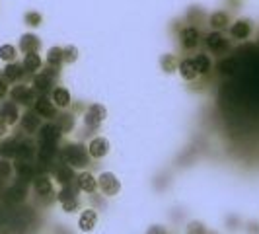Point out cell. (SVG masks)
Segmentation results:
<instances>
[{
	"mask_svg": "<svg viewBox=\"0 0 259 234\" xmlns=\"http://www.w3.org/2000/svg\"><path fill=\"white\" fill-rule=\"evenodd\" d=\"M60 156H62V162L68 164L70 168H84V166H88V156L90 154H88V150L82 145L70 143V145H66L62 148Z\"/></svg>",
	"mask_w": 259,
	"mask_h": 234,
	"instance_id": "obj_1",
	"label": "cell"
},
{
	"mask_svg": "<svg viewBox=\"0 0 259 234\" xmlns=\"http://www.w3.org/2000/svg\"><path fill=\"white\" fill-rule=\"evenodd\" d=\"M58 76V68H43L39 74L33 76V82H31V88L39 94V96H45L47 92H53V86H55V80Z\"/></svg>",
	"mask_w": 259,
	"mask_h": 234,
	"instance_id": "obj_2",
	"label": "cell"
},
{
	"mask_svg": "<svg viewBox=\"0 0 259 234\" xmlns=\"http://www.w3.org/2000/svg\"><path fill=\"white\" fill-rule=\"evenodd\" d=\"M10 96H12V102L20 104V106H33L35 100H37V92L31 86H26V84L14 86L10 90Z\"/></svg>",
	"mask_w": 259,
	"mask_h": 234,
	"instance_id": "obj_3",
	"label": "cell"
},
{
	"mask_svg": "<svg viewBox=\"0 0 259 234\" xmlns=\"http://www.w3.org/2000/svg\"><path fill=\"white\" fill-rule=\"evenodd\" d=\"M57 201L60 203L62 211H66V213H72V211L78 209V195H76V189L72 185L60 187V191L57 195Z\"/></svg>",
	"mask_w": 259,
	"mask_h": 234,
	"instance_id": "obj_4",
	"label": "cell"
},
{
	"mask_svg": "<svg viewBox=\"0 0 259 234\" xmlns=\"http://www.w3.org/2000/svg\"><path fill=\"white\" fill-rule=\"evenodd\" d=\"M98 187H100V191L107 195V197H113V195H117L119 193V189H121V183H119V179H117V176L111 174V172H104V174H100L98 177Z\"/></svg>",
	"mask_w": 259,
	"mask_h": 234,
	"instance_id": "obj_5",
	"label": "cell"
},
{
	"mask_svg": "<svg viewBox=\"0 0 259 234\" xmlns=\"http://www.w3.org/2000/svg\"><path fill=\"white\" fill-rule=\"evenodd\" d=\"M26 195H28V183H26V181H16V183H12V185L4 191V199H6V203H10V205L22 203V201L26 199Z\"/></svg>",
	"mask_w": 259,
	"mask_h": 234,
	"instance_id": "obj_6",
	"label": "cell"
},
{
	"mask_svg": "<svg viewBox=\"0 0 259 234\" xmlns=\"http://www.w3.org/2000/svg\"><path fill=\"white\" fill-rule=\"evenodd\" d=\"M205 43H207L208 49H210L212 53H216V55H224V53L230 49L228 39H224V35H222L220 31H210L207 37H205Z\"/></svg>",
	"mask_w": 259,
	"mask_h": 234,
	"instance_id": "obj_7",
	"label": "cell"
},
{
	"mask_svg": "<svg viewBox=\"0 0 259 234\" xmlns=\"http://www.w3.org/2000/svg\"><path fill=\"white\" fill-rule=\"evenodd\" d=\"M105 116H107V112H105L104 106L94 104V106L88 108V112L84 116V125L90 127V129H96V127H100L105 121Z\"/></svg>",
	"mask_w": 259,
	"mask_h": 234,
	"instance_id": "obj_8",
	"label": "cell"
},
{
	"mask_svg": "<svg viewBox=\"0 0 259 234\" xmlns=\"http://www.w3.org/2000/svg\"><path fill=\"white\" fill-rule=\"evenodd\" d=\"M33 112L41 119H55L57 117V106L53 104L47 96H39L33 104Z\"/></svg>",
	"mask_w": 259,
	"mask_h": 234,
	"instance_id": "obj_9",
	"label": "cell"
},
{
	"mask_svg": "<svg viewBox=\"0 0 259 234\" xmlns=\"http://www.w3.org/2000/svg\"><path fill=\"white\" fill-rule=\"evenodd\" d=\"M37 135H39V143H43V145H57L60 141L62 131L58 129L57 123H47V125H43L37 131Z\"/></svg>",
	"mask_w": 259,
	"mask_h": 234,
	"instance_id": "obj_10",
	"label": "cell"
},
{
	"mask_svg": "<svg viewBox=\"0 0 259 234\" xmlns=\"http://www.w3.org/2000/svg\"><path fill=\"white\" fill-rule=\"evenodd\" d=\"M20 125L26 135H35L41 129V117L35 112H26L24 116H20Z\"/></svg>",
	"mask_w": 259,
	"mask_h": 234,
	"instance_id": "obj_11",
	"label": "cell"
},
{
	"mask_svg": "<svg viewBox=\"0 0 259 234\" xmlns=\"http://www.w3.org/2000/svg\"><path fill=\"white\" fill-rule=\"evenodd\" d=\"M199 29L189 26V28H183L181 33H179V41H181V47L183 49H195L199 45Z\"/></svg>",
	"mask_w": 259,
	"mask_h": 234,
	"instance_id": "obj_12",
	"label": "cell"
},
{
	"mask_svg": "<svg viewBox=\"0 0 259 234\" xmlns=\"http://www.w3.org/2000/svg\"><path fill=\"white\" fill-rule=\"evenodd\" d=\"M0 119H2L6 125H16L18 119H20L18 104H14V102H4V104H0Z\"/></svg>",
	"mask_w": 259,
	"mask_h": 234,
	"instance_id": "obj_13",
	"label": "cell"
},
{
	"mask_svg": "<svg viewBox=\"0 0 259 234\" xmlns=\"http://www.w3.org/2000/svg\"><path fill=\"white\" fill-rule=\"evenodd\" d=\"M39 47H41V39H39L35 33H24V35L20 37V51H22L24 55H28V53H37Z\"/></svg>",
	"mask_w": 259,
	"mask_h": 234,
	"instance_id": "obj_14",
	"label": "cell"
},
{
	"mask_svg": "<svg viewBox=\"0 0 259 234\" xmlns=\"http://www.w3.org/2000/svg\"><path fill=\"white\" fill-rule=\"evenodd\" d=\"M107 152H109V143H107V139H104V137H96V139L90 141V145H88V154H90L92 158H104V156H107Z\"/></svg>",
	"mask_w": 259,
	"mask_h": 234,
	"instance_id": "obj_15",
	"label": "cell"
},
{
	"mask_svg": "<svg viewBox=\"0 0 259 234\" xmlns=\"http://www.w3.org/2000/svg\"><path fill=\"white\" fill-rule=\"evenodd\" d=\"M37 154L35 150V145L26 139V141H18V148H16V158L18 160H24V162H31V158Z\"/></svg>",
	"mask_w": 259,
	"mask_h": 234,
	"instance_id": "obj_16",
	"label": "cell"
},
{
	"mask_svg": "<svg viewBox=\"0 0 259 234\" xmlns=\"http://www.w3.org/2000/svg\"><path fill=\"white\" fill-rule=\"evenodd\" d=\"M33 189H35V193L39 195V197H49L53 195V181L49 176L41 174V176H35L33 177Z\"/></svg>",
	"mask_w": 259,
	"mask_h": 234,
	"instance_id": "obj_17",
	"label": "cell"
},
{
	"mask_svg": "<svg viewBox=\"0 0 259 234\" xmlns=\"http://www.w3.org/2000/svg\"><path fill=\"white\" fill-rule=\"evenodd\" d=\"M24 74H26V70H24V66L22 64H18V62H8L6 66H4V70H2V78L10 84V82H20L22 78H24Z\"/></svg>",
	"mask_w": 259,
	"mask_h": 234,
	"instance_id": "obj_18",
	"label": "cell"
},
{
	"mask_svg": "<svg viewBox=\"0 0 259 234\" xmlns=\"http://www.w3.org/2000/svg\"><path fill=\"white\" fill-rule=\"evenodd\" d=\"M57 145H43V143H39V148H37V158H39V164H43V166H49L55 162V158H57Z\"/></svg>",
	"mask_w": 259,
	"mask_h": 234,
	"instance_id": "obj_19",
	"label": "cell"
},
{
	"mask_svg": "<svg viewBox=\"0 0 259 234\" xmlns=\"http://www.w3.org/2000/svg\"><path fill=\"white\" fill-rule=\"evenodd\" d=\"M14 172L16 176L20 177V181H29V179H33L35 177V166L31 164V162H24V160H18L16 164H14Z\"/></svg>",
	"mask_w": 259,
	"mask_h": 234,
	"instance_id": "obj_20",
	"label": "cell"
},
{
	"mask_svg": "<svg viewBox=\"0 0 259 234\" xmlns=\"http://www.w3.org/2000/svg\"><path fill=\"white\" fill-rule=\"evenodd\" d=\"M96 223H98V215H96L94 209H86V211H82V215H80V219H78V227H80L82 233H90V231H94V229H96Z\"/></svg>",
	"mask_w": 259,
	"mask_h": 234,
	"instance_id": "obj_21",
	"label": "cell"
},
{
	"mask_svg": "<svg viewBox=\"0 0 259 234\" xmlns=\"http://www.w3.org/2000/svg\"><path fill=\"white\" fill-rule=\"evenodd\" d=\"M55 177L60 183V187H64V185H72V181L76 179V174H74V168H70L68 164H60L55 170Z\"/></svg>",
	"mask_w": 259,
	"mask_h": 234,
	"instance_id": "obj_22",
	"label": "cell"
},
{
	"mask_svg": "<svg viewBox=\"0 0 259 234\" xmlns=\"http://www.w3.org/2000/svg\"><path fill=\"white\" fill-rule=\"evenodd\" d=\"M177 72H179V76L183 78V80H195L197 76H199V72H197V68H195V64H193V60L191 58H183V60H179L177 62Z\"/></svg>",
	"mask_w": 259,
	"mask_h": 234,
	"instance_id": "obj_23",
	"label": "cell"
},
{
	"mask_svg": "<svg viewBox=\"0 0 259 234\" xmlns=\"http://www.w3.org/2000/svg\"><path fill=\"white\" fill-rule=\"evenodd\" d=\"M76 185L80 191H86V193H94L96 187H98V179L90 172H82L80 176H76Z\"/></svg>",
	"mask_w": 259,
	"mask_h": 234,
	"instance_id": "obj_24",
	"label": "cell"
},
{
	"mask_svg": "<svg viewBox=\"0 0 259 234\" xmlns=\"http://www.w3.org/2000/svg\"><path fill=\"white\" fill-rule=\"evenodd\" d=\"M252 33V24L248 20H238L236 24H232L230 28V35L234 39H248Z\"/></svg>",
	"mask_w": 259,
	"mask_h": 234,
	"instance_id": "obj_25",
	"label": "cell"
},
{
	"mask_svg": "<svg viewBox=\"0 0 259 234\" xmlns=\"http://www.w3.org/2000/svg\"><path fill=\"white\" fill-rule=\"evenodd\" d=\"M51 102L57 108H68L70 106V92L66 88H53Z\"/></svg>",
	"mask_w": 259,
	"mask_h": 234,
	"instance_id": "obj_26",
	"label": "cell"
},
{
	"mask_svg": "<svg viewBox=\"0 0 259 234\" xmlns=\"http://www.w3.org/2000/svg\"><path fill=\"white\" fill-rule=\"evenodd\" d=\"M24 70L29 74H35L37 70H41V57L37 53H28L24 55V62H22Z\"/></svg>",
	"mask_w": 259,
	"mask_h": 234,
	"instance_id": "obj_27",
	"label": "cell"
},
{
	"mask_svg": "<svg viewBox=\"0 0 259 234\" xmlns=\"http://www.w3.org/2000/svg\"><path fill=\"white\" fill-rule=\"evenodd\" d=\"M16 148H18V141L16 139H6L0 143V156L4 160L16 158Z\"/></svg>",
	"mask_w": 259,
	"mask_h": 234,
	"instance_id": "obj_28",
	"label": "cell"
},
{
	"mask_svg": "<svg viewBox=\"0 0 259 234\" xmlns=\"http://www.w3.org/2000/svg\"><path fill=\"white\" fill-rule=\"evenodd\" d=\"M62 62H64L62 49H60V47H51V49L47 51V64L53 66V68H58Z\"/></svg>",
	"mask_w": 259,
	"mask_h": 234,
	"instance_id": "obj_29",
	"label": "cell"
},
{
	"mask_svg": "<svg viewBox=\"0 0 259 234\" xmlns=\"http://www.w3.org/2000/svg\"><path fill=\"white\" fill-rule=\"evenodd\" d=\"M191 60H193V64H195V68H197L199 74H207L208 70H210V66H212L210 58L207 55H203V53H197Z\"/></svg>",
	"mask_w": 259,
	"mask_h": 234,
	"instance_id": "obj_30",
	"label": "cell"
},
{
	"mask_svg": "<svg viewBox=\"0 0 259 234\" xmlns=\"http://www.w3.org/2000/svg\"><path fill=\"white\" fill-rule=\"evenodd\" d=\"M208 22H210V28L212 29H222V28H228V14L226 12H214L210 18H208Z\"/></svg>",
	"mask_w": 259,
	"mask_h": 234,
	"instance_id": "obj_31",
	"label": "cell"
},
{
	"mask_svg": "<svg viewBox=\"0 0 259 234\" xmlns=\"http://www.w3.org/2000/svg\"><path fill=\"white\" fill-rule=\"evenodd\" d=\"M55 119H57V125H58V129L62 133H68V131L74 129V117L70 116V114H60V116H57Z\"/></svg>",
	"mask_w": 259,
	"mask_h": 234,
	"instance_id": "obj_32",
	"label": "cell"
},
{
	"mask_svg": "<svg viewBox=\"0 0 259 234\" xmlns=\"http://www.w3.org/2000/svg\"><path fill=\"white\" fill-rule=\"evenodd\" d=\"M160 64H162V70L164 72H173V70H177V60L173 55H164V57L160 58Z\"/></svg>",
	"mask_w": 259,
	"mask_h": 234,
	"instance_id": "obj_33",
	"label": "cell"
},
{
	"mask_svg": "<svg viewBox=\"0 0 259 234\" xmlns=\"http://www.w3.org/2000/svg\"><path fill=\"white\" fill-rule=\"evenodd\" d=\"M0 58L4 60V62H14V58H16V47L14 45H2L0 47Z\"/></svg>",
	"mask_w": 259,
	"mask_h": 234,
	"instance_id": "obj_34",
	"label": "cell"
},
{
	"mask_svg": "<svg viewBox=\"0 0 259 234\" xmlns=\"http://www.w3.org/2000/svg\"><path fill=\"white\" fill-rule=\"evenodd\" d=\"M218 70H220L222 74H232V72L236 70V62H234L232 58H222V62L218 64Z\"/></svg>",
	"mask_w": 259,
	"mask_h": 234,
	"instance_id": "obj_35",
	"label": "cell"
},
{
	"mask_svg": "<svg viewBox=\"0 0 259 234\" xmlns=\"http://www.w3.org/2000/svg\"><path fill=\"white\" fill-rule=\"evenodd\" d=\"M187 234H207V229L201 221H191L187 225Z\"/></svg>",
	"mask_w": 259,
	"mask_h": 234,
	"instance_id": "obj_36",
	"label": "cell"
},
{
	"mask_svg": "<svg viewBox=\"0 0 259 234\" xmlns=\"http://www.w3.org/2000/svg\"><path fill=\"white\" fill-rule=\"evenodd\" d=\"M41 22H43L41 14H37V12H28V14H26V24H28V26L37 28V26H41Z\"/></svg>",
	"mask_w": 259,
	"mask_h": 234,
	"instance_id": "obj_37",
	"label": "cell"
},
{
	"mask_svg": "<svg viewBox=\"0 0 259 234\" xmlns=\"http://www.w3.org/2000/svg\"><path fill=\"white\" fill-rule=\"evenodd\" d=\"M12 172H14V168H12V164L8 162V160H0V181L2 179H8L10 176H12Z\"/></svg>",
	"mask_w": 259,
	"mask_h": 234,
	"instance_id": "obj_38",
	"label": "cell"
},
{
	"mask_svg": "<svg viewBox=\"0 0 259 234\" xmlns=\"http://www.w3.org/2000/svg\"><path fill=\"white\" fill-rule=\"evenodd\" d=\"M62 55H64V62H76L78 60V49L76 47H64L62 49Z\"/></svg>",
	"mask_w": 259,
	"mask_h": 234,
	"instance_id": "obj_39",
	"label": "cell"
},
{
	"mask_svg": "<svg viewBox=\"0 0 259 234\" xmlns=\"http://www.w3.org/2000/svg\"><path fill=\"white\" fill-rule=\"evenodd\" d=\"M6 94H8V82L0 76V100H4V98H6Z\"/></svg>",
	"mask_w": 259,
	"mask_h": 234,
	"instance_id": "obj_40",
	"label": "cell"
},
{
	"mask_svg": "<svg viewBox=\"0 0 259 234\" xmlns=\"http://www.w3.org/2000/svg\"><path fill=\"white\" fill-rule=\"evenodd\" d=\"M146 234H168V233H166V229H164V227L154 225V227H150V229H148V233Z\"/></svg>",
	"mask_w": 259,
	"mask_h": 234,
	"instance_id": "obj_41",
	"label": "cell"
},
{
	"mask_svg": "<svg viewBox=\"0 0 259 234\" xmlns=\"http://www.w3.org/2000/svg\"><path fill=\"white\" fill-rule=\"evenodd\" d=\"M6 129H8V125H6V123H4L2 119H0V137H4V133H6Z\"/></svg>",
	"mask_w": 259,
	"mask_h": 234,
	"instance_id": "obj_42",
	"label": "cell"
},
{
	"mask_svg": "<svg viewBox=\"0 0 259 234\" xmlns=\"http://www.w3.org/2000/svg\"><path fill=\"white\" fill-rule=\"evenodd\" d=\"M4 221H6V215H4V211H2V209H0V227H2V225H4Z\"/></svg>",
	"mask_w": 259,
	"mask_h": 234,
	"instance_id": "obj_43",
	"label": "cell"
},
{
	"mask_svg": "<svg viewBox=\"0 0 259 234\" xmlns=\"http://www.w3.org/2000/svg\"><path fill=\"white\" fill-rule=\"evenodd\" d=\"M207 234H216V233H207Z\"/></svg>",
	"mask_w": 259,
	"mask_h": 234,
	"instance_id": "obj_44",
	"label": "cell"
}]
</instances>
